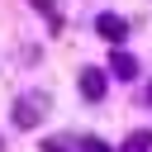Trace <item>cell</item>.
<instances>
[{"instance_id":"obj_3","label":"cell","mask_w":152,"mask_h":152,"mask_svg":"<svg viewBox=\"0 0 152 152\" xmlns=\"http://www.w3.org/2000/svg\"><path fill=\"white\" fill-rule=\"evenodd\" d=\"M147 147H152V133H147V128L128 133V142H124V152H147Z\"/></svg>"},{"instance_id":"obj_1","label":"cell","mask_w":152,"mask_h":152,"mask_svg":"<svg viewBox=\"0 0 152 152\" xmlns=\"http://www.w3.org/2000/svg\"><path fill=\"white\" fill-rule=\"evenodd\" d=\"M95 28H100V33H104V38H114V43H119V38H124V33H128V24H124V19H119V14H100V19H95Z\"/></svg>"},{"instance_id":"obj_2","label":"cell","mask_w":152,"mask_h":152,"mask_svg":"<svg viewBox=\"0 0 152 152\" xmlns=\"http://www.w3.org/2000/svg\"><path fill=\"white\" fill-rule=\"evenodd\" d=\"M81 90L100 100V95H104V71H81Z\"/></svg>"},{"instance_id":"obj_5","label":"cell","mask_w":152,"mask_h":152,"mask_svg":"<svg viewBox=\"0 0 152 152\" xmlns=\"http://www.w3.org/2000/svg\"><path fill=\"white\" fill-rule=\"evenodd\" d=\"M14 124H24V128H33V124H38V114H33L28 104H14Z\"/></svg>"},{"instance_id":"obj_6","label":"cell","mask_w":152,"mask_h":152,"mask_svg":"<svg viewBox=\"0 0 152 152\" xmlns=\"http://www.w3.org/2000/svg\"><path fill=\"white\" fill-rule=\"evenodd\" d=\"M86 152H109V147H104L100 138H90V142H86Z\"/></svg>"},{"instance_id":"obj_4","label":"cell","mask_w":152,"mask_h":152,"mask_svg":"<svg viewBox=\"0 0 152 152\" xmlns=\"http://www.w3.org/2000/svg\"><path fill=\"white\" fill-rule=\"evenodd\" d=\"M114 71H119V76H128V81H133V76H138V62H133V57H128V52H114Z\"/></svg>"}]
</instances>
